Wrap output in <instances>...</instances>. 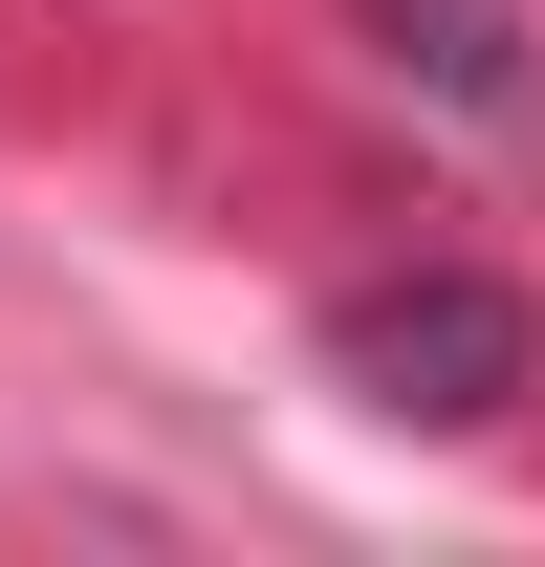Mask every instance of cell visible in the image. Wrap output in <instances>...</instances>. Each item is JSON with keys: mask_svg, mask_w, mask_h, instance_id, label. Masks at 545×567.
Returning a JSON list of instances; mask_svg holds the SVG:
<instances>
[{"mask_svg": "<svg viewBox=\"0 0 545 567\" xmlns=\"http://www.w3.org/2000/svg\"><path fill=\"white\" fill-rule=\"evenodd\" d=\"M328 371L349 393H371V415H502V393H524L545 371V328H524V284H459V262H414V284H349L328 306Z\"/></svg>", "mask_w": 545, "mask_h": 567, "instance_id": "cell-1", "label": "cell"}, {"mask_svg": "<svg viewBox=\"0 0 545 567\" xmlns=\"http://www.w3.org/2000/svg\"><path fill=\"white\" fill-rule=\"evenodd\" d=\"M393 22V66H436L480 132H545V66H524V0H371Z\"/></svg>", "mask_w": 545, "mask_h": 567, "instance_id": "cell-2", "label": "cell"}]
</instances>
